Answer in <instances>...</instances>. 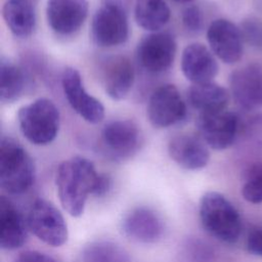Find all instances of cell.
Segmentation results:
<instances>
[{"mask_svg":"<svg viewBox=\"0 0 262 262\" xmlns=\"http://www.w3.org/2000/svg\"><path fill=\"white\" fill-rule=\"evenodd\" d=\"M101 174L91 161L73 157L61 162L56 170V188L62 208L74 217L81 216L89 194H94Z\"/></svg>","mask_w":262,"mask_h":262,"instance_id":"cell-1","label":"cell"},{"mask_svg":"<svg viewBox=\"0 0 262 262\" xmlns=\"http://www.w3.org/2000/svg\"><path fill=\"white\" fill-rule=\"evenodd\" d=\"M35 180V166L23 145L11 137L0 140V186L8 193L27 191Z\"/></svg>","mask_w":262,"mask_h":262,"instance_id":"cell-2","label":"cell"},{"mask_svg":"<svg viewBox=\"0 0 262 262\" xmlns=\"http://www.w3.org/2000/svg\"><path fill=\"white\" fill-rule=\"evenodd\" d=\"M200 217L204 228L215 238L229 244L238 239L242 230L239 214L223 194L206 192L201 199Z\"/></svg>","mask_w":262,"mask_h":262,"instance_id":"cell-3","label":"cell"},{"mask_svg":"<svg viewBox=\"0 0 262 262\" xmlns=\"http://www.w3.org/2000/svg\"><path fill=\"white\" fill-rule=\"evenodd\" d=\"M17 122L27 140L36 145H45L56 137L60 126V115L53 101L48 98H38L18 110Z\"/></svg>","mask_w":262,"mask_h":262,"instance_id":"cell-4","label":"cell"},{"mask_svg":"<svg viewBox=\"0 0 262 262\" xmlns=\"http://www.w3.org/2000/svg\"><path fill=\"white\" fill-rule=\"evenodd\" d=\"M129 36V24L122 5L106 2L93 15L91 38L99 47H114L125 43Z\"/></svg>","mask_w":262,"mask_h":262,"instance_id":"cell-5","label":"cell"},{"mask_svg":"<svg viewBox=\"0 0 262 262\" xmlns=\"http://www.w3.org/2000/svg\"><path fill=\"white\" fill-rule=\"evenodd\" d=\"M28 225L39 239L49 246L60 247L68 239V226L61 213L46 200L38 199L32 204Z\"/></svg>","mask_w":262,"mask_h":262,"instance_id":"cell-6","label":"cell"},{"mask_svg":"<svg viewBox=\"0 0 262 262\" xmlns=\"http://www.w3.org/2000/svg\"><path fill=\"white\" fill-rule=\"evenodd\" d=\"M176 49L175 38L170 33L152 32L138 43L136 48L137 61L148 73H163L172 66Z\"/></svg>","mask_w":262,"mask_h":262,"instance_id":"cell-7","label":"cell"},{"mask_svg":"<svg viewBox=\"0 0 262 262\" xmlns=\"http://www.w3.org/2000/svg\"><path fill=\"white\" fill-rule=\"evenodd\" d=\"M185 116V102L174 85H162L151 93L147 103V118L154 127H170L182 121Z\"/></svg>","mask_w":262,"mask_h":262,"instance_id":"cell-8","label":"cell"},{"mask_svg":"<svg viewBox=\"0 0 262 262\" xmlns=\"http://www.w3.org/2000/svg\"><path fill=\"white\" fill-rule=\"evenodd\" d=\"M100 139L108 157L114 160H126L138 150L141 134L133 121L116 120L103 127Z\"/></svg>","mask_w":262,"mask_h":262,"instance_id":"cell-9","label":"cell"},{"mask_svg":"<svg viewBox=\"0 0 262 262\" xmlns=\"http://www.w3.org/2000/svg\"><path fill=\"white\" fill-rule=\"evenodd\" d=\"M61 86L69 104L81 118L91 124L102 121L104 117L102 103L86 91L81 75L76 69H64L61 76Z\"/></svg>","mask_w":262,"mask_h":262,"instance_id":"cell-10","label":"cell"},{"mask_svg":"<svg viewBox=\"0 0 262 262\" xmlns=\"http://www.w3.org/2000/svg\"><path fill=\"white\" fill-rule=\"evenodd\" d=\"M196 127L200 138L208 146L221 150L234 142L238 131V117L227 111L199 115Z\"/></svg>","mask_w":262,"mask_h":262,"instance_id":"cell-11","label":"cell"},{"mask_svg":"<svg viewBox=\"0 0 262 262\" xmlns=\"http://www.w3.org/2000/svg\"><path fill=\"white\" fill-rule=\"evenodd\" d=\"M243 39L241 29L224 18L212 21L207 31V40L211 51L228 64L241 59L243 55Z\"/></svg>","mask_w":262,"mask_h":262,"instance_id":"cell-12","label":"cell"},{"mask_svg":"<svg viewBox=\"0 0 262 262\" xmlns=\"http://www.w3.org/2000/svg\"><path fill=\"white\" fill-rule=\"evenodd\" d=\"M230 93L234 101L245 110L262 107V68L248 64L231 73Z\"/></svg>","mask_w":262,"mask_h":262,"instance_id":"cell-13","label":"cell"},{"mask_svg":"<svg viewBox=\"0 0 262 262\" xmlns=\"http://www.w3.org/2000/svg\"><path fill=\"white\" fill-rule=\"evenodd\" d=\"M88 15L87 0H48L46 17L50 28L60 34L77 32Z\"/></svg>","mask_w":262,"mask_h":262,"instance_id":"cell-14","label":"cell"},{"mask_svg":"<svg viewBox=\"0 0 262 262\" xmlns=\"http://www.w3.org/2000/svg\"><path fill=\"white\" fill-rule=\"evenodd\" d=\"M181 70L192 84L211 82L218 73V63L205 45L192 43L186 46L181 55Z\"/></svg>","mask_w":262,"mask_h":262,"instance_id":"cell-15","label":"cell"},{"mask_svg":"<svg viewBox=\"0 0 262 262\" xmlns=\"http://www.w3.org/2000/svg\"><path fill=\"white\" fill-rule=\"evenodd\" d=\"M123 231L131 239L151 244L158 242L164 233V223L160 216L146 207H138L126 215Z\"/></svg>","mask_w":262,"mask_h":262,"instance_id":"cell-16","label":"cell"},{"mask_svg":"<svg viewBox=\"0 0 262 262\" xmlns=\"http://www.w3.org/2000/svg\"><path fill=\"white\" fill-rule=\"evenodd\" d=\"M207 146L200 137L181 134L169 141L168 152L180 167L186 170H200L206 167L210 160Z\"/></svg>","mask_w":262,"mask_h":262,"instance_id":"cell-17","label":"cell"},{"mask_svg":"<svg viewBox=\"0 0 262 262\" xmlns=\"http://www.w3.org/2000/svg\"><path fill=\"white\" fill-rule=\"evenodd\" d=\"M134 78L133 64L125 56H112L103 64V87L106 94L115 100H121L126 97L132 88Z\"/></svg>","mask_w":262,"mask_h":262,"instance_id":"cell-18","label":"cell"},{"mask_svg":"<svg viewBox=\"0 0 262 262\" xmlns=\"http://www.w3.org/2000/svg\"><path fill=\"white\" fill-rule=\"evenodd\" d=\"M27 239V226L24 218L13 203L0 196V247L4 250H14L24 245Z\"/></svg>","mask_w":262,"mask_h":262,"instance_id":"cell-19","label":"cell"},{"mask_svg":"<svg viewBox=\"0 0 262 262\" xmlns=\"http://www.w3.org/2000/svg\"><path fill=\"white\" fill-rule=\"evenodd\" d=\"M188 100L200 115L214 114L225 111L229 101V93L224 87L212 81L192 84L188 90Z\"/></svg>","mask_w":262,"mask_h":262,"instance_id":"cell-20","label":"cell"},{"mask_svg":"<svg viewBox=\"0 0 262 262\" xmlns=\"http://www.w3.org/2000/svg\"><path fill=\"white\" fill-rule=\"evenodd\" d=\"M4 21L16 37L30 36L36 24L35 9L30 0H7L2 7Z\"/></svg>","mask_w":262,"mask_h":262,"instance_id":"cell-21","label":"cell"},{"mask_svg":"<svg viewBox=\"0 0 262 262\" xmlns=\"http://www.w3.org/2000/svg\"><path fill=\"white\" fill-rule=\"evenodd\" d=\"M134 15L142 29L157 32L170 19V9L165 0H135Z\"/></svg>","mask_w":262,"mask_h":262,"instance_id":"cell-22","label":"cell"},{"mask_svg":"<svg viewBox=\"0 0 262 262\" xmlns=\"http://www.w3.org/2000/svg\"><path fill=\"white\" fill-rule=\"evenodd\" d=\"M25 88V75L20 68L7 59L0 61V99L12 102L19 97Z\"/></svg>","mask_w":262,"mask_h":262,"instance_id":"cell-23","label":"cell"},{"mask_svg":"<svg viewBox=\"0 0 262 262\" xmlns=\"http://www.w3.org/2000/svg\"><path fill=\"white\" fill-rule=\"evenodd\" d=\"M82 262H131V259L119 245L107 241H98L84 248Z\"/></svg>","mask_w":262,"mask_h":262,"instance_id":"cell-24","label":"cell"},{"mask_svg":"<svg viewBox=\"0 0 262 262\" xmlns=\"http://www.w3.org/2000/svg\"><path fill=\"white\" fill-rule=\"evenodd\" d=\"M242 194L250 203H262V164L250 169L242 188Z\"/></svg>","mask_w":262,"mask_h":262,"instance_id":"cell-25","label":"cell"},{"mask_svg":"<svg viewBox=\"0 0 262 262\" xmlns=\"http://www.w3.org/2000/svg\"><path fill=\"white\" fill-rule=\"evenodd\" d=\"M183 262H211L213 252L208 245L198 238H188L182 247Z\"/></svg>","mask_w":262,"mask_h":262,"instance_id":"cell-26","label":"cell"},{"mask_svg":"<svg viewBox=\"0 0 262 262\" xmlns=\"http://www.w3.org/2000/svg\"><path fill=\"white\" fill-rule=\"evenodd\" d=\"M183 26L192 33H198L202 30L204 18L201 9L196 5H189L182 11Z\"/></svg>","mask_w":262,"mask_h":262,"instance_id":"cell-27","label":"cell"},{"mask_svg":"<svg viewBox=\"0 0 262 262\" xmlns=\"http://www.w3.org/2000/svg\"><path fill=\"white\" fill-rule=\"evenodd\" d=\"M243 38L254 45H262V24L253 19L246 20L241 29Z\"/></svg>","mask_w":262,"mask_h":262,"instance_id":"cell-28","label":"cell"},{"mask_svg":"<svg viewBox=\"0 0 262 262\" xmlns=\"http://www.w3.org/2000/svg\"><path fill=\"white\" fill-rule=\"evenodd\" d=\"M247 248L250 253L262 257V227L252 229L247 238Z\"/></svg>","mask_w":262,"mask_h":262,"instance_id":"cell-29","label":"cell"},{"mask_svg":"<svg viewBox=\"0 0 262 262\" xmlns=\"http://www.w3.org/2000/svg\"><path fill=\"white\" fill-rule=\"evenodd\" d=\"M15 262H57L52 257L38 251H25L20 253Z\"/></svg>","mask_w":262,"mask_h":262,"instance_id":"cell-30","label":"cell"},{"mask_svg":"<svg viewBox=\"0 0 262 262\" xmlns=\"http://www.w3.org/2000/svg\"><path fill=\"white\" fill-rule=\"evenodd\" d=\"M125 0H107V2H112V3H118L120 5H122V2H124Z\"/></svg>","mask_w":262,"mask_h":262,"instance_id":"cell-31","label":"cell"},{"mask_svg":"<svg viewBox=\"0 0 262 262\" xmlns=\"http://www.w3.org/2000/svg\"><path fill=\"white\" fill-rule=\"evenodd\" d=\"M175 2H179V3H189L192 2L193 0H174Z\"/></svg>","mask_w":262,"mask_h":262,"instance_id":"cell-32","label":"cell"}]
</instances>
